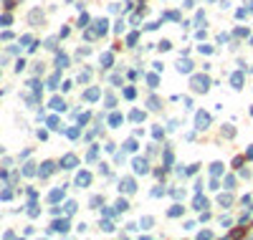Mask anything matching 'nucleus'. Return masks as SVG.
Returning <instances> with one entry per match:
<instances>
[{
	"label": "nucleus",
	"instance_id": "obj_1",
	"mask_svg": "<svg viewBox=\"0 0 253 240\" xmlns=\"http://www.w3.org/2000/svg\"><path fill=\"white\" fill-rule=\"evenodd\" d=\"M210 119H208V114H200L198 116V129H205V124H208Z\"/></svg>",
	"mask_w": 253,
	"mask_h": 240
},
{
	"label": "nucleus",
	"instance_id": "obj_2",
	"mask_svg": "<svg viewBox=\"0 0 253 240\" xmlns=\"http://www.w3.org/2000/svg\"><path fill=\"white\" fill-rule=\"evenodd\" d=\"M205 84H208V79H203V76H200V79H195V88H198V91H203V88H205Z\"/></svg>",
	"mask_w": 253,
	"mask_h": 240
},
{
	"label": "nucleus",
	"instance_id": "obj_3",
	"mask_svg": "<svg viewBox=\"0 0 253 240\" xmlns=\"http://www.w3.org/2000/svg\"><path fill=\"white\" fill-rule=\"evenodd\" d=\"M122 190L132 192V190H134V182H132V179H124V182H122Z\"/></svg>",
	"mask_w": 253,
	"mask_h": 240
},
{
	"label": "nucleus",
	"instance_id": "obj_4",
	"mask_svg": "<svg viewBox=\"0 0 253 240\" xmlns=\"http://www.w3.org/2000/svg\"><path fill=\"white\" fill-rule=\"evenodd\" d=\"M134 167H137V172H147V164H144L142 159H137V162H134Z\"/></svg>",
	"mask_w": 253,
	"mask_h": 240
}]
</instances>
